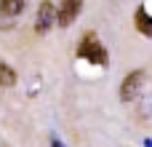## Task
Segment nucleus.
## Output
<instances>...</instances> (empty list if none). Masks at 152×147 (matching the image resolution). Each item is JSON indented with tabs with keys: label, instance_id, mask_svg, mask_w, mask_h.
Here are the masks:
<instances>
[{
	"label": "nucleus",
	"instance_id": "nucleus-5",
	"mask_svg": "<svg viewBox=\"0 0 152 147\" xmlns=\"http://www.w3.org/2000/svg\"><path fill=\"white\" fill-rule=\"evenodd\" d=\"M134 24H136V29H139L144 37H152V16L147 13V8H144V5H139V8H136Z\"/></svg>",
	"mask_w": 152,
	"mask_h": 147
},
{
	"label": "nucleus",
	"instance_id": "nucleus-1",
	"mask_svg": "<svg viewBox=\"0 0 152 147\" xmlns=\"http://www.w3.org/2000/svg\"><path fill=\"white\" fill-rule=\"evenodd\" d=\"M77 56L80 59H86V62H91V64H107V48L102 46V40H96V35L94 32H88L83 40H80V46H77Z\"/></svg>",
	"mask_w": 152,
	"mask_h": 147
},
{
	"label": "nucleus",
	"instance_id": "nucleus-2",
	"mask_svg": "<svg viewBox=\"0 0 152 147\" xmlns=\"http://www.w3.org/2000/svg\"><path fill=\"white\" fill-rule=\"evenodd\" d=\"M56 16H59V11L53 8V3H48V0H43L40 3V8H37V16H35V29L43 35V32H48L53 24H56Z\"/></svg>",
	"mask_w": 152,
	"mask_h": 147
},
{
	"label": "nucleus",
	"instance_id": "nucleus-7",
	"mask_svg": "<svg viewBox=\"0 0 152 147\" xmlns=\"http://www.w3.org/2000/svg\"><path fill=\"white\" fill-rule=\"evenodd\" d=\"M24 5H27V0H0V11L5 16H19L24 11Z\"/></svg>",
	"mask_w": 152,
	"mask_h": 147
},
{
	"label": "nucleus",
	"instance_id": "nucleus-6",
	"mask_svg": "<svg viewBox=\"0 0 152 147\" xmlns=\"http://www.w3.org/2000/svg\"><path fill=\"white\" fill-rule=\"evenodd\" d=\"M0 86H3V88L16 86V70H13L11 64H5V62H0Z\"/></svg>",
	"mask_w": 152,
	"mask_h": 147
},
{
	"label": "nucleus",
	"instance_id": "nucleus-8",
	"mask_svg": "<svg viewBox=\"0 0 152 147\" xmlns=\"http://www.w3.org/2000/svg\"><path fill=\"white\" fill-rule=\"evenodd\" d=\"M51 147H64V145H61L59 139H53V142H51Z\"/></svg>",
	"mask_w": 152,
	"mask_h": 147
},
{
	"label": "nucleus",
	"instance_id": "nucleus-4",
	"mask_svg": "<svg viewBox=\"0 0 152 147\" xmlns=\"http://www.w3.org/2000/svg\"><path fill=\"white\" fill-rule=\"evenodd\" d=\"M80 8H83V0H61V5H59V16H56V24H59V27H69V24L77 19Z\"/></svg>",
	"mask_w": 152,
	"mask_h": 147
},
{
	"label": "nucleus",
	"instance_id": "nucleus-3",
	"mask_svg": "<svg viewBox=\"0 0 152 147\" xmlns=\"http://www.w3.org/2000/svg\"><path fill=\"white\" fill-rule=\"evenodd\" d=\"M142 86H144V72H142V70H134V72L123 80V86H120V99H123V102H134V99L139 96Z\"/></svg>",
	"mask_w": 152,
	"mask_h": 147
}]
</instances>
